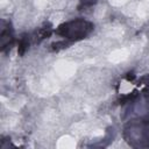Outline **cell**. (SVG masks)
<instances>
[{
  "instance_id": "obj_2",
  "label": "cell",
  "mask_w": 149,
  "mask_h": 149,
  "mask_svg": "<svg viewBox=\"0 0 149 149\" xmlns=\"http://www.w3.org/2000/svg\"><path fill=\"white\" fill-rule=\"evenodd\" d=\"M1 50L3 51L5 48H10V45L13 44V34L9 29H6L2 24V29H1Z\"/></svg>"
},
{
  "instance_id": "obj_3",
  "label": "cell",
  "mask_w": 149,
  "mask_h": 149,
  "mask_svg": "<svg viewBox=\"0 0 149 149\" xmlns=\"http://www.w3.org/2000/svg\"><path fill=\"white\" fill-rule=\"evenodd\" d=\"M81 2H84V5H92L95 2V0H81Z\"/></svg>"
},
{
  "instance_id": "obj_1",
  "label": "cell",
  "mask_w": 149,
  "mask_h": 149,
  "mask_svg": "<svg viewBox=\"0 0 149 149\" xmlns=\"http://www.w3.org/2000/svg\"><path fill=\"white\" fill-rule=\"evenodd\" d=\"M92 29H93L92 23L84 21V20H76V21H71V22L62 24L56 30V33L66 38L79 40V38L85 37L87 34H90Z\"/></svg>"
}]
</instances>
